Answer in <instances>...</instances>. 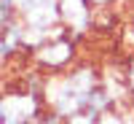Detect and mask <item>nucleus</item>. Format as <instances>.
I'll list each match as a JSON object with an SVG mask.
<instances>
[{"mask_svg":"<svg viewBox=\"0 0 134 124\" xmlns=\"http://www.w3.org/2000/svg\"><path fill=\"white\" fill-rule=\"evenodd\" d=\"M0 89H3V70H0Z\"/></svg>","mask_w":134,"mask_h":124,"instance_id":"nucleus-5","label":"nucleus"},{"mask_svg":"<svg viewBox=\"0 0 134 124\" xmlns=\"http://www.w3.org/2000/svg\"><path fill=\"white\" fill-rule=\"evenodd\" d=\"M78 46H81V38L75 32H70L67 27H59L54 35L40 41L30 51V62L43 76H57L78 62Z\"/></svg>","mask_w":134,"mask_h":124,"instance_id":"nucleus-2","label":"nucleus"},{"mask_svg":"<svg viewBox=\"0 0 134 124\" xmlns=\"http://www.w3.org/2000/svg\"><path fill=\"white\" fill-rule=\"evenodd\" d=\"M91 3H94V8H113L118 0H91Z\"/></svg>","mask_w":134,"mask_h":124,"instance_id":"nucleus-4","label":"nucleus"},{"mask_svg":"<svg viewBox=\"0 0 134 124\" xmlns=\"http://www.w3.org/2000/svg\"><path fill=\"white\" fill-rule=\"evenodd\" d=\"M124 84H126L129 100H131V105H134V57H129V62L124 65Z\"/></svg>","mask_w":134,"mask_h":124,"instance_id":"nucleus-3","label":"nucleus"},{"mask_svg":"<svg viewBox=\"0 0 134 124\" xmlns=\"http://www.w3.org/2000/svg\"><path fill=\"white\" fill-rule=\"evenodd\" d=\"M102 84V76L94 65L81 62L67 67L64 73L46 76L43 84V97H46V108L54 111L59 119H72L83 113V105L88 100V92Z\"/></svg>","mask_w":134,"mask_h":124,"instance_id":"nucleus-1","label":"nucleus"}]
</instances>
